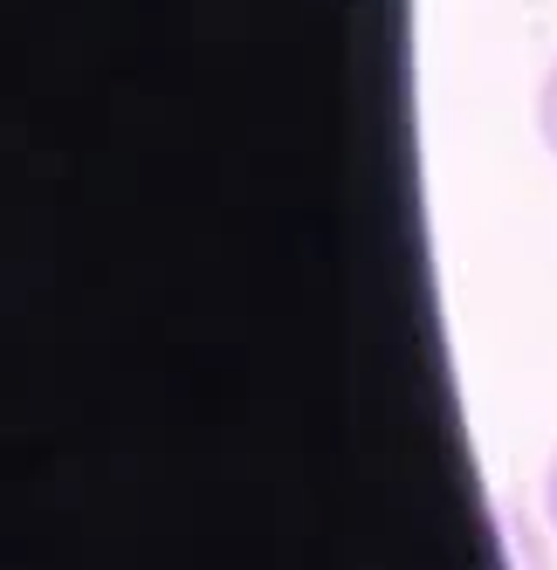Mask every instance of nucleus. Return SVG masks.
<instances>
[{
    "mask_svg": "<svg viewBox=\"0 0 557 570\" xmlns=\"http://www.w3.org/2000/svg\"><path fill=\"white\" fill-rule=\"evenodd\" d=\"M537 138H544V151L557 158V62L544 69V83H537Z\"/></svg>",
    "mask_w": 557,
    "mask_h": 570,
    "instance_id": "nucleus-1",
    "label": "nucleus"
},
{
    "mask_svg": "<svg viewBox=\"0 0 557 570\" xmlns=\"http://www.w3.org/2000/svg\"><path fill=\"white\" fill-rule=\"evenodd\" d=\"M544 515H550V529H557V454H550V468H544Z\"/></svg>",
    "mask_w": 557,
    "mask_h": 570,
    "instance_id": "nucleus-2",
    "label": "nucleus"
}]
</instances>
